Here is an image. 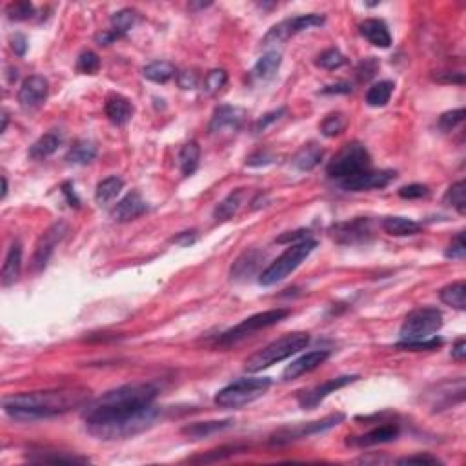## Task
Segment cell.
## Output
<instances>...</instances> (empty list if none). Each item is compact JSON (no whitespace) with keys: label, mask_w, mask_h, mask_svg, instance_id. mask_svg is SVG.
I'll return each instance as SVG.
<instances>
[{"label":"cell","mask_w":466,"mask_h":466,"mask_svg":"<svg viewBox=\"0 0 466 466\" xmlns=\"http://www.w3.org/2000/svg\"><path fill=\"white\" fill-rule=\"evenodd\" d=\"M199 159H201V148L195 140H190L182 146L179 151V168H181L182 175H192L193 171L197 170Z\"/></svg>","instance_id":"obj_30"},{"label":"cell","mask_w":466,"mask_h":466,"mask_svg":"<svg viewBox=\"0 0 466 466\" xmlns=\"http://www.w3.org/2000/svg\"><path fill=\"white\" fill-rule=\"evenodd\" d=\"M330 357V352L328 350H313V352H308L302 357L296 359L293 363L288 364L282 372V379L285 381H291V379H297L304 373L315 370V368L321 366L326 359Z\"/></svg>","instance_id":"obj_17"},{"label":"cell","mask_w":466,"mask_h":466,"mask_svg":"<svg viewBox=\"0 0 466 466\" xmlns=\"http://www.w3.org/2000/svg\"><path fill=\"white\" fill-rule=\"evenodd\" d=\"M11 49L19 55V57H24L26 55L27 49V41L26 36L22 35V33H15V35L11 36Z\"/></svg>","instance_id":"obj_54"},{"label":"cell","mask_w":466,"mask_h":466,"mask_svg":"<svg viewBox=\"0 0 466 466\" xmlns=\"http://www.w3.org/2000/svg\"><path fill=\"white\" fill-rule=\"evenodd\" d=\"M63 144V137L57 131H49V133L42 135L41 139L33 142V146L27 151V155L33 161H42V159H47L49 155H53L55 151L58 150V146Z\"/></svg>","instance_id":"obj_25"},{"label":"cell","mask_w":466,"mask_h":466,"mask_svg":"<svg viewBox=\"0 0 466 466\" xmlns=\"http://www.w3.org/2000/svg\"><path fill=\"white\" fill-rule=\"evenodd\" d=\"M435 80L445 84H465V75L461 71H446L435 77Z\"/></svg>","instance_id":"obj_55"},{"label":"cell","mask_w":466,"mask_h":466,"mask_svg":"<svg viewBox=\"0 0 466 466\" xmlns=\"http://www.w3.org/2000/svg\"><path fill=\"white\" fill-rule=\"evenodd\" d=\"M285 113H286V108H279V109H275V111H269V113L263 115V117H260V119L255 122L254 131H255V133H263L265 130H268L269 124L277 122V120H279Z\"/></svg>","instance_id":"obj_48"},{"label":"cell","mask_w":466,"mask_h":466,"mask_svg":"<svg viewBox=\"0 0 466 466\" xmlns=\"http://www.w3.org/2000/svg\"><path fill=\"white\" fill-rule=\"evenodd\" d=\"M370 164H372V159H370L366 148L359 142H350L333 157L326 171L330 179H337L341 182L344 179L357 175L361 171L370 170Z\"/></svg>","instance_id":"obj_6"},{"label":"cell","mask_w":466,"mask_h":466,"mask_svg":"<svg viewBox=\"0 0 466 466\" xmlns=\"http://www.w3.org/2000/svg\"><path fill=\"white\" fill-rule=\"evenodd\" d=\"M342 421H344V414H332L321 421H311V423H306V425L282 428V430L275 432V434L271 435L269 443H271V445H288L291 441L304 439V437H310V435L322 434V432L330 430L333 426L341 425Z\"/></svg>","instance_id":"obj_10"},{"label":"cell","mask_w":466,"mask_h":466,"mask_svg":"<svg viewBox=\"0 0 466 466\" xmlns=\"http://www.w3.org/2000/svg\"><path fill=\"white\" fill-rule=\"evenodd\" d=\"M428 193H430V190L425 184H408V186L399 188V197L408 199V201H412V199H423Z\"/></svg>","instance_id":"obj_49"},{"label":"cell","mask_w":466,"mask_h":466,"mask_svg":"<svg viewBox=\"0 0 466 466\" xmlns=\"http://www.w3.org/2000/svg\"><path fill=\"white\" fill-rule=\"evenodd\" d=\"M317 243L313 238H304L300 243L290 244V248H286L282 255H279L277 259L268 266V268L260 274L259 282L260 286H274L280 280H285L290 274H293L302 263H304L310 254L315 249Z\"/></svg>","instance_id":"obj_4"},{"label":"cell","mask_w":466,"mask_h":466,"mask_svg":"<svg viewBox=\"0 0 466 466\" xmlns=\"http://www.w3.org/2000/svg\"><path fill=\"white\" fill-rule=\"evenodd\" d=\"M465 120V109H454L448 113H443L439 117V128L443 131H452L456 126H459Z\"/></svg>","instance_id":"obj_45"},{"label":"cell","mask_w":466,"mask_h":466,"mask_svg":"<svg viewBox=\"0 0 466 466\" xmlns=\"http://www.w3.org/2000/svg\"><path fill=\"white\" fill-rule=\"evenodd\" d=\"M383 230L392 237H410L421 232V224L406 217H386L383 221Z\"/></svg>","instance_id":"obj_27"},{"label":"cell","mask_w":466,"mask_h":466,"mask_svg":"<svg viewBox=\"0 0 466 466\" xmlns=\"http://www.w3.org/2000/svg\"><path fill=\"white\" fill-rule=\"evenodd\" d=\"M445 204L456 208L457 213L465 215L466 213V184L465 181H459L456 184H452L448 188V192L445 195Z\"/></svg>","instance_id":"obj_37"},{"label":"cell","mask_w":466,"mask_h":466,"mask_svg":"<svg viewBox=\"0 0 466 466\" xmlns=\"http://www.w3.org/2000/svg\"><path fill=\"white\" fill-rule=\"evenodd\" d=\"M97 157V146L91 142V140H77L75 144L71 146V150L67 151L66 161L69 164H89Z\"/></svg>","instance_id":"obj_28"},{"label":"cell","mask_w":466,"mask_h":466,"mask_svg":"<svg viewBox=\"0 0 466 466\" xmlns=\"http://www.w3.org/2000/svg\"><path fill=\"white\" fill-rule=\"evenodd\" d=\"M268 377H244L238 379L235 383L224 386L223 390H219L215 395V404L219 408L224 410H235L241 406L257 401L263 394H266V390L269 388Z\"/></svg>","instance_id":"obj_5"},{"label":"cell","mask_w":466,"mask_h":466,"mask_svg":"<svg viewBox=\"0 0 466 466\" xmlns=\"http://www.w3.org/2000/svg\"><path fill=\"white\" fill-rule=\"evenodd\" d=\"M233 426V419H224V421H206V423H193V425H188L182 428V434L186 435L188 439H204V437H210L213 434H219V432L226 430Z\"/></svg>","instance_id":"obj_24"},{"label":"cell","mask_w":466,"mask_h":466,"mask_svg":"<svg viewBox=\"0 0 466 466\" xmlns=\"http://www.w3.org/2000/svg\"><path fill=\"white\" fill-rule=\"evenodd\" d=\"M5 195H8V179L2 177V199H5Z\"/></svg>","instance_id":"obj_62"},{"label":"cell","mask_w":466,"mask_h":466,"mask_svg":"<svg viewBox=\"0 0 466 466\" xmlns=\"http://www.w3.org/2000/svg\"><path fill=\"white\" fill-rule=\"evenodd\" d=\"M399 465H441V461L437 457L432 456H410L404 457V459H399Z\"/></svg>","instance_id":"obj_52"},{"label":"cell","mask_w":466,"mask_h":466,"mask_svg":"<svg viewBox=\"0 0 466 466\" xmlns=\"http://www.w3.org/2000/svg\"><path fill=\"white\" fill-rule=\"evenodd\" d=\"M395 179V171L392 170H366L357 175L341 181V186L346 192H368V190H377V188L388 186Z\"/></svg>","instance_id":"obj_13"},{"label":"cell","mask_w":466,"mask_h":466,"mask_svg":"<svg viewBox=\"0 0 466 466\" xmlns=\"http://www.w3.org/2000/svg\"><path fill=\"white\" fill-rule=\"evenodd\" d=\"M392 91H394V82L392 80H381V82H375L372 88L368 89L366 93V104L372 106V108H381V106H386L392 97Z\"/></svg>","instance_id":"obj_34"},{"label":"cell","mask_w":466,"mask_h":466,"mask_svg":"<svg viewBox=\"0 0 466 466\" xmlns=\"http://www.w3.org/2000/svg\"><path fill=\"white\" fill-rule=\"evenodd\" d=\"M359 27H361V33H363L364 38L373 46L390 47V44H392V35L388 32V26L383 21L366 19Z\"/></svg>","instance_id":"obj_22"},{"label":"cell","mask_w":466,"mask_h":466,"mask_svg":"<svg viewBox=\"0 0 466 466\" xmlns=\"http://www.w3.org/2000/svg\"><path fill=\"white\" fill-rule=\"evenodd\" d=\"M274 161V155H269L268 151H257L254 155L249 157L246 164L248 166H263V164H268V162Z\"/></svg>","instance_id":"obj_56"},{"label":"cell","mask_w":466,"mask_h":466,"mask_svg":"<svg viewBox=\"0 0 466 466\" xmlns=\"http://www.w3.org/2000/svg\"><path fill=\"white\" fill-rule=\"evenodd\" d=\"M452 357L456 359V361H465V359H466V341H465V339H459V341L454 344V348H452Z\"/></svg>","instance_id":"obj_59"},{"label":"cell","mask_w":466,"mask_h":466,"mask_svg":"<svg viewBox=\"0 0 466 466\" xmlns=\"http://www.w3.org/2000/svg\"><path fill=\"white\" fill-rule=\"evenodd\" d=\"M77 69L86 75H95L100 69L99 55L93 52H84L77 60Z\"/></svg>","instance_id":"obj_43"},{"label":"cell","mask_w":466,"mask_h":466,"mask_svg":"<svg viewBox=\"0 0 466 466\" xmlns=\"http://www.w3.org/2000/svg\"><path fill=\"white\" fill-rule=\"evenodd\" d=\"M63 193L66 195L67 202H69V206H75V208L80 206V199L77 197V193H75V188H73L71 182H64Z\"/></svg>","instance_id":"obj_57"},{"label":"cell","mask_w":466,"mask_h":466,"mask_svg":"<svg viewBox=\"0 0 466 466\" xmlns=\"http://www.w3.org/2000/svg\"><path fill=\"white\" fill-rule=\"evenodd\" d=\"M322 157H324V150L321 146L317 142H310V144H304L297 151V155L293 157L291 164L299 171H311L322 161Z\"/></svg>","instance_id":"obj_26"},{"label":"cell","mask_w":466,"mask_h":466,"mask_svg":"<svg viewBox=\"0 0 466 466\" xmlns=\"http://www.w3.org/2000/svg\"><path fill=\"white\" fill-rule=\"evenodd\" d=\"M195 232H182L179 237L173 238V243L181 244V246H188V244L195 243Z\"/></svg>","instance_id":"obj_61"},{"label":"cell","mask_w":466,"mask_h":466,"mask_svg":"<svg viewBox=\"0 0 466 466\" xmlns=\"http://www.w3.org/2000/svg\"><path fill=\"white\" fill-rule=\"evenodd\" d=\"M348 119L342 113H330L326 119L321 122V133L324 137H337L339 133L346 130Z\"/></svg>","instance_id":"obj_38"},{"label":"cell","mask_w":466,"mask_h":466,"mask_svg":"<svg viewBox=\"0 0 466 466\" xmlns=\"http://www.w3.org/2000/svg\"><path fill=\"white\" fill-rule=\"evenodd\" d=\"M280 63H282V57H280V53L277 52H268L266 55L257 60V64L254 66L252 73H254L255 78H259V80H268L277 73V69L280 67Z\"/></svg>","instance_id":"obj_31"},{"label":"cell","mask_w":466,"mask_h":466,"mask_svg":"<svg viewBox=\"0 0 466 466\" xmlns=\"http://www.w3.org/2000/svg\"><path fill=\"white\" fill-rule=\"evenodd\" d=\"M146 212H148V204H146L144 199L140 197L137 192H131L122 201L117 202V206L111 212V217L117 223H130V221L139 219L140 215H144Z\"/></svg>","instance_id":"obj_18"},{"label":"cell","mask_w":466,"mask_h":466,"mask_svg":"<svg viewBox=\"0 0 466 466\" xmlns=\"http://www.w3.org/2000/svg\"><path fill=\"white\" fill-rule=\"evenodd\" d=\"M49 93V82L42 75H32L22 82L19 89V102L24 109H36L46 102Z\"/></svg>","instance_id":"obj_14"},{"label":"cell","mask_w":466,"mask_h":466,"mask_svg":"<svg viewBox=\"0 0 466 466\" xmlns=\"http://www.w3.org/2000/svg\"><path fill=\"white\" fill-rule=\"evenodd\" d=\"M344 64H346V57H344L339 49H335V47L322 52L321 55H319V58H317V66L324 67V69H330V71L339 69V67H342Z\"/></svg>","instance_id":"obj_39"},{"label":"cell","mask_w":466,"mask_h":466,"mask_svg":"<svg viewBox=\"0 0 466 466\" xmlns=\"http://www.w3.org/2000/svg\"><path fill=\"white\" fill-rule=\"evenodd\" d=\"M142 75H144V78L151 80V82L166 84L170 82L171 78L175 77L177 69L173 64L166 63V60H155V63L148 64V66L142 69Z\"/></svg>","instance_id":"obj_29"},{"label":"cell","mask_w":466,"mask_h":466,"mask_svg":"<svg viewBox=\"0 0 466 466\" xmlns=\"http://www.w3.org/2000/svg\"><path fill=\"white\" fill-rule=\"evenodd\" d=\"M399 426L397 425H383L373 428L368 434L359 435V437H353V439H348V445L352 446H375V445H384V443H392L399 437Z\"/></svg>","instance_id":"obj_19"},{"label":"cell","mask_w":466,"mask_h":466,"mask_svg":"<svg viewBox=\"0 0 466 466\" xmlns=\"http://www.w3.org/2000/svg\"><path fill=\"white\" fill-rule=\"evenodd\" d=\"M124 188V181L120 177H108L97 184V190H95V199L99 204H108L113 199H117V195L120 193V190Z\"/></svg>","instance_id":"obj_33"},{"label":"cell","mask_w":466,"mask_h":466,"mask_svg":"<svg viewBox=\"0 0 466 466\" xmlns=\"http://www.w3.org/2000/svg\"><path fill=\"white\" fill-rule=\"evenodd\" d=\"M326 22V19L317 13H310V15H299L293 19H286V21L275 24L271 30L263 38V46H271V44H279V42L288 41L290 36H296L297 33H302L311 27L322 26Z\"/></svg>","instance_id":"obj_9"},{"label":"cell","mask_w":466,"mask_h":466,"mask_svg":"<svg viewBox=\"0 0 466 466\" xmlns=\"http://www.w3.org/2000/svg\"><path fill=\"white\" fill-rule=\"evenodd\" d=\"M439 297L445 304L452 306V308H456V310H465L466 282L465 280H457V282H452V285L445 286V288L439 291Z\"/></svg>","instance_id":"obj_32"},{"label":"cell","mask_w":466,"mask_h":466,"mask_svg":"<svg viewBox=\"0 0 466 466\" xmlns=\"http://www.w3.org/2000/svg\"><path fill=\"white\" fill-rule=\"evenodd\" d=\"M67 232H69V226L64 221H58V223L52 224L46 232L42 233L41 238L36 241L35 252H33L32 257L33 271H41V269L46 268L49 259H52L53 252H55L58 244L63 243V238L66 237Z\"/></svg>","instance_id":"obj_12"},{"label":"cell","mask_w":466,"mask_h":466,"mask_svg":"<svg viewBox=\"0 0 466 466\" xmlns=\"http://www.w3.org/2000/svg\"><path fill=\"white\" fill-rule=\"evenodd\" d=\"M263 259H265V254H260L259 249L244 252L232 266V279H249V275L255 274V269L259 268Z\"/></svg>","instance_id":"obj_23"},{"label":"cell","mask_w":466,"mask_h":466,"mask_svg":"<svg viewBox=\"0 0 466 466\" xmlns=\"http://www.w3.org/2000/svg\"><path fill=\"white\" fill-rule=\"evenodd\" d=\"M5 128H8V113H5V111H4V113H2V130H0V131L4 133Z\"/></svg>","instance_id":"obj_63"},{"label":"cell","mask_w":466,"mask_h":466,"mask_svg":"<svg viewBox=\"0 0 466 466\" xmlns=\"http://www.w3.org/2000/svg\"><path fill=\"white\" fill-rule=\"evenodd\" d=\"M22 269V246L21 243H13L8 249L4 266H2V285L11 286L15 285L21 277Z\"/></svg>","instance_id":"obj_21"},{"label":"cell","mask_w":466,"mask_h":466,"mask_svg":"<svg viewBox=\"0 0 466 466\" xmlns=\"http://www.w3.org/2000/svg\"><path fill=\"white\" fill-rule=\"evenodd\" d=\"M157 388L150 383L124 384L86 404V428L97 439H124L148 430L155 423Z\"/></svg>","instance_id":"obj_1"},{"label":"cell","mask_w":466,"mask_h":466,"mask_svg":"<svg viewBox=\"0 0 466 466\" xmlns=\"http://www.w3.org/2000/svg\"><path fill=\"white\" fill-rule=\"evenodd\" d=\"M244 120V109L237 106H228L223 104L213 111L212 122H210V131L212 133H223V131H237Z\"/></svg>","instance_id":"obj_16"},{"label":"cell","mask_w":466,"mask_h":466,"mask_svg":"<svg viewBox=\"0 0 466 466\" xmlns=\"http://www.w3.org/2000/svg\"><path fill=\"white\" fill-rule=\"evenodd\" d=\"M238 450H243V446H224V448H219V450L208 452L206 456L193 457L192 461H197V463L221 461V459H224V457H230V456H233V454H237Z\"/></svg>","instance_id":"obj_46"},{"label":"cell","mask_w":466,"mask_h":466,"mask_svg":"<svg viewBox=\"0 0 466 466\" xmlns=\"http://www.w3.org/2000/svg\"><path fill=\"white\" fill-rule=\"evenodd\" d=\"M304 238H310V232L308 230H297V232H290L282 235V237L277 238V243L285 244V243H300V241H304Z\"/></svg>","instance_id":"obj_53"},{"label":"cell","mask_w":466,"mask_h":466,"mask_svg":"<svg viewBox=\"0 0 466 466\" xmlns=\"http://www.w3.org/2000/svg\"><path fill=\"white\" fill-rule=\"evenodd\" d=\"M377 69H379L377 60H375L373 57L366 58L364 63L359 64V69H357L359 80H361V82H366V80H370V78L375 75V71H377Z\"/></svg>","instance_id":"obj_50"},{"label":"cell","mask_w":466,"mask_h":466,"mask_svg":"<svg viewBox=\"0 0 466 466\" xmlns=\"http://www.w3.org/2000/svg\"><path fill=\"white\" fill-rule=\"evenodd\" d=\"M443 326V313L437 308H419L406 315L401 326V342L426 341Z\"/></svg>","instance_id":"obj_7"},{"label":"cell","mask_w":466,"mask_h":466,"mask_svg":"<svg viewBox=\"0 0 466 466\" xmlns=\"http://www.w3.org/2000/svg\"><path fill=\"white\" fill-rule=\"evenodd\" d=\"M226 82H228V73L224 69H212L204 78V91L208 95H215L226 86Z\"/></svg>","instance_id":"obj_41"},{"label":"cell","mask_w":466,"mask_h":466,"mask_svg":"<svg viewBox=\"0 0 466 466\" xmlns=\"http://www.w3.org/2000/svg\"><path fill=\"white\" fill-rule=\"evenodd\" d=\"M177 80H179V86H181L182 89H193L197 88L199 75L195 71L186 69V71L177 73Z\"/></svg>","instance_id":"obj_51"},{"label":"cell","mask_w":466,"mask_h":466,"mask_svg":"<svg viewBox=\"0 0 466 466\" xmlns=\"http://www.w3.org/2000/svg\"><path fill=\"white\" fill-rule=\"evenodd\" d=\"M288 315H290V310H288V308H275V310H266V311H260V313H255V315L244 319L243 322H238L237 326H233L232 330L224 332L223 335L219 337L217 344L219 346H230V344H235V342L243 341V339L249 337L252 333L259 332V330H265V328L274 326V324L280 322Z\"/></svg>","instance_id":"obj_8"},{"label":"cell","mask_w":466,"mask_h":466,"mask_svg":"<svg viewBox=\"0 0 466 466\" xmlns=\"http://www.w3.org/2000/svg\"><path fill=\"white\" fill-rule=\"evenodd\" d=\"M308 342H310V335L306 332L286 333V335H282L277 341L269 342L268 346H265L257 353H254L252 357L246 359L244 368L249 373L263 372L266 368L274 366V364L280 363V361H285V359L291 357V355H296L300 350H304Z\"/></svg>","instance_id":"obj_3"},{"label":"cell","mask_w":466,"mask_h":466,"mask_svg":"<svg viewBox=\"0 0 466 466\" xmlns=\"http://www.w3.org/2000/svg\"><path fill=\"white\" fill-rule=\"evenodd\" d=\"M443 344V339L439 337H430L426 341H417V342H397V348L399 350H410V352H421V350H435Z\"/></svg>","instance_id":"obj_44"},{"label":"cell","mask_w":466,"mask_h":466,"mask_svg":"<svg viewBox=\"0 0 466 466\" xmlns=\"http://www.w3.org/2000/svg\"><path fill=\"white\" fill-rule=\"evenodd\" d=\"M330 237L339 244L346 246H357V244H366L373 238V226L372 221L366 217H357L344 223H337L330 228Z\"/></svg>","instance_id":"obj_11"},{"label":"cell","mask_w":466,"mask_h":466,"mask_svg":"<svg viewBox=\"0 0 466 466\" xmlns=\"http://www.w3.org/2000/svg\"><path fill=\"white\" fill-rule=\"evenodd\" d=\"M445 255L448 259H456V260H463L466 255V244H465V232H459L456 235V238L452 241L450 246L446 248Z\"/></svg>","instance_id":"obj_47"},{"label":"cell","mask_w":466,"mask_h":466,"mask_svg":"<svg viewBox=\"0 0 466 466\" xmlns=\"http://www.w3.org/2000/svg\"><path fill=\"white\" fill-rule=\"evenodd\" d=\"M350 91H352V86L346 82L332 84V86H326L322 89V93H350Z\"/></svg>","instance_id":"obj_60"},{"label":"cell","mask_w":466,"mask_h":466,"mask_svg":"<svg viewBox=\"0 0 466 466\" xmlns=\"http://www.w3.org/2000/svg\"><path fill=\"white\" fill-rule=\"evenodd\" d=\"M30 461L35 463H60V465H75V463H89L88 457L69 456L66 452H33Z\"/></svg>","instance_id":"obj_36"},{"label":"cell","mask_w":466,"mask_h":466,"mask_svg":"<svg viewBox=\"0 0 466 466\" xmlns=\"http://www.w3.org/2000/svg\"><path fill=\"white\" fill-rule=\"evenodd\" d=\"M106 117L115 126H124L133 117V104L122 95H109L106 100Z\"/></svg>","instance_id":"obj_20"},{"label":"cell","mask_w":466,"mask_h":466,"mask_svg":"<svg viewBox=\"0 0 466 466\" xmlns=\"http://www.w3.org/2000/svg\"><path fill=\"white\" fill-rule=\"evenodd\" d=\"M135 21H137V13L133 10H120L111 16V26H113L111 30H115L120 35H124L128 30H131Z\"/></svg>","instance_id":"obj_40"},{"label":"cell","mask_w":466,"mask_h":466,"mask_svg":"<svg viewBox=\"0 0 466 466\" xmlns=\"http://www.w3.org/2000/svg\"><path fill=\"white\" fill-rule=\"evenodd\" d=\"M35 13V8L30 2H13L8 5V19L10 21H30Z\"/></svg>","instance_id":"obj_42"},{"label":"cell","mask_w":466,"mask_h":466,"mask_svg":"<svg viewBox=\"0 0 466 466\" xmlns=\"http://www.w3.org/2000/svg\"><path fill=\"white\" fill-rule=\"evenodd\" d=\"M241 204H243V190H235L224 201L219 202L215 212H213V217L217 221H228L238 212Z\"/></svg>","instance_id":"obj_35"},{"label":"cell","mask_w":466,"mask_h":466,"mask_svg":"<svg viewBox=\"0 0 466 466\" xmlns=\"http://www.w3.org/2000/svg\"><path fill=\"white\" fill-rule=\"evenodd\" d=\"M357 379L359 375H342V377L330 379V381L319 384L315 388L308 390V392H302V394L299 395V404L304 410L315 408V406H319L322 401L326 399L328 395L337 392L339 388H344L348 384H352L353 381H357Z\"/></svg>","instance_id":"obj_15"},{"label":"cell","mask_w":466,"mask_h":466,"mask_svg":"<svg viewBox=\"0 0 466 466\" xmlns=\"http://www.w3.org/2000/svg\"><path fill=\"white\" fill-rule=\"evenodd\" d=\"M120 33H117L115 30H108V32H102L99 33V35L95 36V41L99 42L100 46H108V44H111L113 41H117V38H120Z\"/></svg>","instance_id":"obj_58"},{"label":"cell","mask_w":466,"mask_h":466,"mask_svg":"<svg viewBox=\"0 0 466 466\" xmlns=\"http://www.w3.org/2000/svg\"><path fill=\"white\" fill-rule=\"evenodd\" d=\"M89 390L84 386H63V388L26 392L4 399V412L16 421H38L67 414L84 406Z\"/></svg>","instance_id":"obj_2"}]
</instances>
